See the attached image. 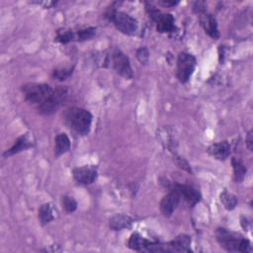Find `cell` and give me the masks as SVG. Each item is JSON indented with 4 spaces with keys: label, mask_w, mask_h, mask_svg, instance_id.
I'll return each instance as SVG.
<instances>
[{
    "label": "cell",
    "mask_w": 253,
    "mask_h": 253,
    "mask_svg": "<svg viewBox=\"0 0 253 253\" xmlns=\"http://www.w3.org/2000/svg\"><path fill=\"white\" fill-rule=\"evenodd\" d=\"M92 119L93 117L88 110L78 107H71L63 113V121L65 125L80 135H86L89 133Z\"/></svg>",
    "instance_id": "obj_1"
},
{
    "label": "cell",
    "mask_w": 253,
    "mask_h": 253,
    "mask_svg": "<svg viewBox=\"0 0 253 253\" xmlns=\"http://www.w3.org/2000/svg\"><path fill=\"white\" fill-rule=\"evenodd\" d=\"M215 237L220 246L226 251H238L242 253H247L252 250L251 243L248 239H246L239 233L230 231L226 228H217L215 231Z\"/></svg>",
    "instance_id": "obj_2"
},
{
    "label": "cell",
    "mask_w": 253,
    "mask_h": 253,
    "mask_svg": "<svg viewBox=\"0 0 253 253\" xmlns=\"http://www.w3.org/2000/svg\"><path fill=\"white\" fill-rule=\"evenodd\" d=\"M22 91L29 103L40 106L52 95L53 89L45 83H28L22 87Z\"/></svg>",
    "instance_id": "obj_3"
},
{
    "label": "cell",
    "mask_w": 253,
    "mask_h": 253,
    "mask_svg": "<svg viewBox=\"0 0 253 253\" xmlns=\"http://www.w3.org/2000/svg\"><path fill=\"white\" fill-rule=\"evenodd\" d=\"M106 17L114 24V26L123 34L127 36H133L138 28L137 21L130 15L112 9L106 14Z\"/></svg>",
    "instance_id": "obj_4"
},
{
    "label": "cell",
    "mask_w": 253,
    "mask_h": 253,
    "mask_svg": "<svg viewBox=\"0 0 253 253\" xmlns=\"http://www.w3.org/2000/svg\"><path fill=\"white\" fill-rule=\"evenodd\" d=\"M69 90L66 86H57L53 89L52 95L44 103L38 106L39 113L44 116L52 115L67 100Z\"/></svg>",
    "instance_id": "obj_5"
},
{
    "label": "cell",
    "mask_w": 253,
    "mask_h": 253,
    "mask_svg": "<svg viewBox=\"0 0 253 253\" xmlns=\"http://www.w3.org/2000/svg\"><path fill=\"white\" fill-rule=\"evenodd\" d=\"M108 61L111 63L114 70L121 76L131 79L133 76L132 69L128 57L119 48H114L110 54Z\"/></svg>",
    "instance_id": "obj_6"
},
{
    "label": "cell",
    "mask_w": 253,
    "mask_h": 253,
    "mask_svg": "<svg viewBox=\"0 0 253 253\" xmlns=\"http://www.w3.org/2000/svg\"><path fill=\"white\" fill-rule=\"evenodd\" d=\"M197 61L193 54L180 52L177 59V78L181 83H186L192 76Z\"/></svg>",
    "instance_id": "obj_7"
},
{
    "label": "cell",
    "mask_w": 253,
    "mask_h": 253,
    "mask_svg": "<svg viewBox=\"0 0 253 253\" xmlns=\"http://www.w3.org/2000/svg\"><path fill=\"white\" fill-rule=\"evenodd\" d=\"M167 183H162L164 184L165 187L169 188V189H176L179 193L180 196L184 198V200L191 206L194 207L196 204H198L201 200V194L200 192L194 188L191 185H186V184H177V183H169L166 180Z\"/></svg>",
    "instance_id": "obj_8"
},
{
    "label": "cell",
    "mask_w": 253,
    "mask_h": 253,
    "mask_svg": "<svg viewBox=\"0 0 253 253\" xmlns=\"http://www.w3.org/2000/svg\"><path fill=\"white\" fill-rule=\"evenodd\" d=\"M74 180L80 185H90L95 182L98 170L95 166H82L74 168L72 171Z\"/></svg>",
    "instance_id": "obj_9"
},
{
    "label": "cell",
    "mask_w": 253,
    "mask_h": 253,
    "mask_svg": "<svg viewBox=\"0 0 253 253\" xmlns=\"http://www.w3.org/2000/svg\"><path fill=\"white\" fill-rule=\"evenodd\" d=\"M181 196L180 193L176 189H170V192L163 197L160 202V211L164 216H171L176 208L179 205Z\"/></svg>",
    "instance_id": "obj_10"
},
{
    "label": "cell",
    "mask_w": 253,
    "mask_h": 253,
    "mask_svg": "<svg viewBox=\"0 0 253 253\" xmlns=\"http://www.w3.org/2000/svg\"><path fill=\"white\" fill-rule=\"evenodd\" d=\"M200 25L204 29V31L212 39H218L219 38V32L217 29V23L215 18L207 13L200 14Z\"/></svg>",
    "instance_id": "obj_11"
},
{
    "label": "cell",
    "mask_w": 253,
    "mask_h": 253,
    "mask_svg": "<svg viewBox=\"0 0 253 253\" xmlns=\"http://www.w3.org/2000/svg\"><path fill=\"white\" fill-rule=\"evenodd\" d=\"M191 236L187 234H180L174 240L168 242L169 252H190Z\"/></svg>",
    "instance_id": "obj_12"
},
{
    "label": "cell",
    "mask_w": 253,
    "mask_h": 253,
    "mask_svg": "<svg viewBox=\"0 0 253 253\" xmlns=\"http://www.w3.org/2000/svg\"><path fill=\"white\" fill-rule=\"evenodd\" d=\"M33 146V142L31 141L29 135L27 133L25 134H22L21 136H19L17 138V140L15 141V143L12 145L11 148H9L8 150H6L4 153H3V156L4 157H9V156H12L14 154H17L19 152H22L30 147Z\"/></svg>",
    "instance_id": "obj_13"
},
{
    "label": "cell",
    "mask_w": 253,
    "mask_h": 253,
    "mask_svg": "<svg viewBox=\"0 0 253 253\" xmlns=\"http://www.w3.org/2000/svg\"><path fill=\"white\" fill-rule=\"evenodd\" d=\"M209 153L217 160H225L230 154V145L227 141H219L209 147Z\"/></svg>",
    "instance_id": "obj_14"
},
{
    "label": "cell",
    "mask_w": 253,
    "mask_h": 253,
    "mask_svg": "<svg viewBox=\"0 0 253 253\" xmlns=\"http://www.w3.org/2000/svg\"><path fill=\"white\" fill-rule=\"evenodd\" d=\"M155 21L156 29L159 33H173L175 30V21L171 14H160Z\"/></svg>",
    "instance_id": "obj_15"
},
{
    "label": "cell",
    "mask_w": 253,
    "mask_h": 253,
    "mask_svg": "<svg viewBox=\"0 0 253 253\" xmlns=\"http://www.w3.org/2000/svg\"><path fill=\"white\" fill-rule=\"evenodd\" d=\"M133 222V219L126 215V214H122L118 213L115 214L110 218V228L113 230H122L124 228H129Z\"/></svg>",
    "instance_id": "obj_16"
},
{
    "label": "cell",
    "mask_w": 253,
    "mask_h": 253,
    "mask_svg": "<svg viewBox=\"0 0 253 253\" xmlns=\"http://www.w3.org/2000/svg\"><path fill=\"white\" fill-rule=\"evenodd\" d=\"M70 149V139L64 132L58 133L54 138V153L60 156Z\"/></svg>",
    "instance_id": "obj_17"
},
{
    "label": "cell",
    "mask_w": 253,
    "mask_h": 253,
    "mask_svg": "<svg viewBox=\"0 0 253 253\" xmlns=\"http://www.w3.org/2000/svg\"><path fill=\"white\" fill-rule=\"evenodd\" d=\"M54 219V210L51 204H43L39 208V220L42 225H45Z\"/></svg>",
    "instance_id": "obj_18"
},
{
    "label": "cell",
    "mask_w": 253,
    "mask_h": 253,
    "mask_svg": "<svg viewBox=\"0 0 253 253\" xmlns=\"http://www.w3.org/2000/svg\"><path fill=\"white\" fill-rule=\"evenodd\" d=\"M150 240L145 239L142 237L139 233L134 232L130 235L128 241H127V246L135 251H145L148 243Z\"/></svg>",
    "instance_id": "obj_19"
},
{
    "label": "cell",
    "mask_w": 253,
    "mask_h": 253,
    "mask_svg": "<svg viewBox=\"0 0 253 253\" xmlns=\"http://www.w3.org/2000/svg\"><path fill=\"white\" fill-rule=\"evenodd\" d=\"M231 164H232V168H233V177H234V181L236 183H241L246 175V167L245 165L238 159L236 158H232L231 160Z\"/></svg>",
    "instance_id": "obj_20"
},
{
    "label": "cell",
    "mask_w": 253,
    "mask_h": 253,
    "mask_svg": "<svg viewBox=\"0 0 253 253\" xmlns=\"http://www.w3.org/2000/svg\"><path fill=\"white\" fill-rule=\"evenodd\" d=\"M220 202L222 203L223 207L226 210L231 211L237 205V198L233 194H231V193H229L227 191H223L220 194Z\"/></svg>",
    "instance_id": "obj_21"
},
{
    "label": "cell",
    "mask_w": 253,
    "mask_h": 253,
    "mask_svg": "<svg viewBox=\"0 0 253 253\" xmlns=\"http://www.w3.org/2000/svg\"><path fill=\"white\" fill-rule=\"evenodd\" d=\"M75 40V34L71 30H65V29H60L56 33L55 41L59 42L61 43H67L71 41Z\"/></svg>",
    "instance_id": "obj_22"
},
{
    "label": "cell",
    "mask_w": 253,
    "mask_h": 253,
    "mask_svg": "<svg viewBox=\"0 0 253 253\" xmlns=\"http://www.w3.org/2000/svg\"><path fill=\"white\" fill-rule=\"evenodd\" d=\"M96 35V28L94 27H89L83 30H80L77 32L75 35V40L78 42H83L92 39Z\"/></svg>",
    "instance_id": "obj_23"
},
{
    "label": "cell",
    "mask_w": 253,
    "mask_h": 253,
    "mask_svg": "<svg viewBox=\"0 0 253 253\" xmlns=\"http://www.w3.org/2000/svg\"><path fill=\"white\" fill-rule=\"evenodd\" d=\"M61 204L67 212H73L77 209V202L73 197L70 196H63L61 199Z\"/></svg>",
    "instance_id": "obj_24"
},
{
    "label": "cell",
    "mask_w": 253,
    "mask_h": 253,
    "mask_svg": "<svg viewBox=\"0 0 253 253\" xmlns=\"http://www.w3.org/2000/svg\"><path fill=\"white\" fill-rule=\"evenodd\" d=\"M73 68H63V69H54L52 71V77L56 80L63 81L72 74Z\"/></svg>",
    "instance_id": "obj_25"
},
{
    "label": "cell",
    "mask_w": 253,
    "mask_h": 253,
    "mask_svg": "<svg viewBox=\"0 0 253 253\" xmlns=\"http://www.w3.org/2000/svg\"><path fill=\"white\" fill-rule=\"evenodd\" d=\"M135 54H136V58L138 59V61L141 64H147L148 63V61H149V52H148V49L145 46L139 47L136 50Z\"/></svg>",
    "instance_id": "obj_26"
},
{
    "label": "cell",
    "mask_w": 253,
    "mask_h": 253,
    "mask_svg": "<svg viewBox=\"0 0 253 253\" xmlns=\"http://www.w3.org/2000/svg\"><path fill=\"white\" fill-rule=\"evenodd\" d=\"M175 161H176V164H177L181 169H183V170H185V171H187V172L192 173V169H191L189 163H188L183 157L176 155V156H175Z\"/></svg>",
    "instance_id": "obj_27"
},
{
    "label": "cell",
    "mask_w": 253,
    "mask_h": 253,
    "mask_svg": "<svg viewBox=\"0 0 253 253\" xmlns=\"http://www.w3.org/2000/svg\"><path fill=\"white\" fill-rule=\"evenodd\" d=\"M206 4L205 2H196L195 5H194V11L196 13H199V14H203V13H206Z\"/></svg>",
    "instance_id": "obj_28"
},
{
    "label": "cell",
    "mask_w": 253,
    "mask_h": 253,
    "mask_svg": "<svg viewBox=\"0 0 253 253\" xmlns=\"http://www.w3.org/2000/svg\"><path fill=\"white\" fill-rule=\"evenodd\" d=\"M246 145L248 147L249 150L253 149V131L249 130V132L247 133L246 136Z\"/></svg>",
    "instance_id": "obj_29"
},
{
    "label": "cell",
    "mask_w": 253,
    "mask_h": 253,
    "mask_svg": "<svg viewBox=\"0 0 253 253\" xmlns=\"http://www.w3.org/2000/svg\"><path fill=\"white\" fill-rule=\"evenodd\" d=\"M179 2L178 1H172V2H169V1H164V2H162V4L163 5H165V6H175V5H177Z\"/></svg>",
    "instance_id": "obj_30"
},
{
    "label": "cell",
    "mask_w": 253,
    "mask_h": 253,
    "mask_svg": "<svg viewBox=\"0 0 253 253\" xmlns=\"http://www.w3.org/2000/svg\"><path fill=\"white\" fill-rule=\"evenodd\" d=\"M37 3H38V4H42V5L43 4V3H42V2H37ZM45 4H46V7H47V8H50L51 6L55 5V2H47V3H45Z\"/></svg>",
    "instance_id": "obj_31"
}]
</instances>
